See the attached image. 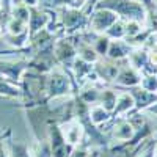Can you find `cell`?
<instances>
[{"label":"cell","instance_id":"1","mask_svg":"<svg viewBox=\"0 0 157 157\" xmlns=\"http://www.w3.org/2000/svg\"><path fill=\"white\" fill-rule=\"evenodd\" d=\"M93 8H105L116 13L123 21H138L145 22L148 17V10L140 0H96L91 5Z\"/></svg>","mask_w":157,"mask_h":157},{"label":"cell","instance_id":"2","mask_svg":"<svg viewBox=\"0 0 157 157\" xmlns=\"http://www.w3.org/2000/svg\"><path fill=\"white\" fill-rule=\"evenodd\" d=\"M58 22L66 35H80L88 30V14L78 6L63 5L58 10Z\"/></svg>","mask_w":157,"mask_h":157},{"label":"cell","instance_id":"3","mask_svg":"<svg viewBox=\"0 0 157 157\" xmlns=\"http://www.w3.org/2000/svg\"><path fill=\"white\" fill-rule=\"evenodd\" d=\"M72 93L71 77L63 66L57 64L46 74V96L50 99L68 98Z\"/></svg>","mask_w":157,"mask_h":157},{"label":"cell","instance_id":"4","mask_svg":"<svg viewBox=\"0 0 157 157\" xmlns=\"http://www.w3.org/2000/svg\"><path fill=\"white\" fill-rule=\"evenodd\" d=\"M52 54L60 66L71 68L72 61L77 58V44L72 43L71 36L55 38L54 44H52Z\"/></svg>","mask_w":157,"mask_h":157},{"label":"cell","instance_id":"5","mask_svg":"<svg viewBox=\"0 0 157 157\" xmlns=\"http://www.w3.org/2000/svg\"><path fill=\"white\" fill-rule=\"evenodd\" d=\"M120 19L116 13L105 8H93L88 14V32L91 33H105L112 25Z\"/></svg>","mask_w":157,"mask_h":157},{"label":"cell","instance_id":"6","mask_svg":"<svg viewBox=\"0 0 157 157\" xmlns=\"http://www.w3.org/2000/svg\"><path fill=\"white\" fill-rule=\"evenodd\" d=\"M29 71V60L22 58H0V75H3L13 82H22L24 74Z\"/></svg>","mask_w":157,"mask_h":157},{"label":"cell","instance_id":"7","mask_svg":"<svg viewBox=\"0 0 157 157\" xmlns=\"http://www.w3.org/2000/svg\"><path fill=\"white\" fill-rule=\"evenodd\" d=\"M60 129H61V134L64 137V141L71 148L82 145L83 137H85V126L80 120H69L66 123H61Z\"/></svg>","mask_w":157,"mask_h":157},{"label":"cell","instance_id":"8","mask_svg":"<svg viewBox=\"0 0 157 157\" xmlns=\"http://www.w3.org/2000/svg\"><path fill=\"white\" fill-rule=\"evenodd\" d=\"M135 134H137L135 127L132 126V123H130L129 120H126V118H120V120H116L112 124V127H110V135L118 143H129V141H132L135 138Z\"/></svg>","mask_w":157,"mask_h":157},{"label":"cell","instance_id":"9","mask_svg":"<svg viewBox=\"0 0 157 157\" xmlns=\"http://www.w3.org/2000/svg\"><path fill=\"white\" fill-rule=\"evenodd\" d=\"M141 75L143 74L140 71L134 69L132 66H129L127 61H126L124 66H120V72H118V75H116L113 83H116L118 86H123V88H129L130 90V88H135V86L140 85Z\"/></svg>","mask_w":157,"mask_h":157},{"label":"cell","instance_id":"10","mask_svg":"<svg viewBox=\"0 0 157 157\" xmlns=\"http://www.w3.org/2000/svg\"><path fill=\"white\" fill-rule=\"evenodd\" d=\"M49 25H50L49 11L39 8V6L30 8V19H29V33H30V36H33L35 33L47 29Z\"/></svg>","mask_w":157,"mask_h":157},{"label":"cell","instance_id":"11","mask_svg":"<svg viewBox=\"0 0 157 157\" xmlns=\"http://www.w3.org/2000/svg\"><path fill=\"white\" fill-rule=\"evenodd\" d=\"M94 71L101 82H115L120 72V64L118 61H112L109 58H101L98 63H94Z\"/></svg>","mask_w":157,"mask_h":157},{"label":"cell","instance_id":"12","mask_svg":"<svg viewBox=\"0 0 157 157\" xmlns=\"http://www.w3.org/2000/svg\"><path fill=\"white\" fill-rule=\"evenodd\" d=\"M127 64L132 66L134 69L140 71L141 74L146 71V66H149V52L143 47H134L132 50L129 52V55L126 58Z\"/></svg>","mask_w":157,"mask_h":157},{"label":"cell","instance_id":"13","mask_svg":"<svg viewBox=\"0 0 157 157\" xmlns=\"http://www.w3.org/2000/svg\"><path fill=\"white\" fill-rule=\"evenodd\" d=\"M130 93H132V96H134L135 110L137 112H145L146 109H149L152 104L157 101V94L155 93H151V91L143 90L140 85L135 86V88H130Z\"/></svg>","mask_w":157,"mask_h":157},{"label":"cell","instance_id":"14","mask_svg":"<svg viewBox=\"0 0 157 157\" xmlns=\"http://www.w3.org/2000/svg\"><path fill=\"white\" fill-rule=\"evenodd\" d=\"M130 50H132V47L127 44L126 39H112L105 58H109L112 61H118V63H120V61H126V58H127Z\"/></svg>","mask_w":157,"mask_h":157},{"label":"cell","instance_id":"15","mask_svg":"<svg viewBox=\"0 0 157 157\" xmlns=\"http://www.w3.org/2000/svg\"><path fill=\"white\" fill-rule=\"evenodd\" d=\"M132 110H135V101H134L132 93H130V91L118 93L113 116H123V115H127L129 112H132Z\"/></svg>","mask_w":157,"mask_h":157},{"label":"cell","instance_id":"16","mask_svg":"<svg viewBox=\"0 0 157 157\" xmlns=\"http://www.w3.org/2000/svg\"><path fill=\"white\" fill-rule=\"evenodd\" d=\"M99 96L101 88L98 86V83H85V86L78 91V101L83 102L86 107L99 104Z\"/></svg>","mask_w":157,"mask_h":157},{"label":"cell","instance_id":"17","mask_svg":"<svg viewBox=\"0 0 157 157\" xmlns=\"http://www.w3.org/2000/svg\"><path fill=\"white\" fill-rule=\"evenodd\" d=\"M91 36L88 39H85V41H88L91 46H93V49L96 50V54L101 57V58H105L107 57V52H109V47H110V41L112 39L105 35V33H91L88 32Z\"/></svg>","mask_w":157,"mask_h":157},{"label":"cell","instance_id":"18","mask_svg":"<svg viewBox=\"0 0 157 157\" xmlns=\"http://www.w3.org/2000/svg\"><path fill=\"white\" fill-rule=\"evenodd\" d=\"M112 113L107 112L105 109H104L102 105H99V104H96V105H91L88 107V121L93 124L94 127H99L102 124H105L112 120Z\"/></svg>","mask_w":157,"mask_h":157},{"label":"cell","instance_id":"19","mask_svg":"<svg viewBox=\"0 0 157 157\" xmlns=\"http://www.w3.org/2000/svg\"><path fill=\"white\" fill-rule=\"evenodd\" d=\"M22 94H24L22 86L19 83L10 80V78H6L3 75H0V96L16 99V98H21Z\"/></svg>","mask_w":157,"mask_h":157},{"label":"cell","instance_id":"20","mask_svg":"<svg viewBox=\"0 0 157 157\" xmlns=\"http://www.w3.org/2000/svg\"><path fill=\"white\" fill-rule=\"evenodd\" d=\"M75 44H77V57L80 60H83L90 64H94L101 60V57L96 54V50L93 49V46L88 41H80V43L77 41Z\"/></svg>","mask_w":157,"mask_h":157},{"label":"cell","instance_id":"21","mask_svg":"<svg viewBox=\"0 0 157 157\" xmlns=\"http://www.w3.org/2000/svg\"><path fill=\"white\" fill-rule=\"evenodd\" d=\"M71 71L74 72V77L77 80H88L90 74L94 71V64H90L77 57L71 64Z\"/></svg>","mask_w":157,"mask_h":157},{"label":"cell","instance_id":"22","mask_svg":"<svg viewBox=\"0 0 157 157\" xmlns=\"http://www.w3.org/2000/svg\"><path fill=\"white\" fill-rule=\"evenodd\" d=\"M8 14L14 19H19L22 22H25L29 25V19H30V8L25 6L24 3H21L19 0L16 2H10L8 3Z\"/></svg>","mask_w":157,"mask_h":157},{"label":"cell","instance_id":"23","mask_svg":"<svg viewBox=\"0 0 157 157\" xmlns=\"http://www.w3.org/2000/svg\"><path fill=\"white\" fill-rule=\"evenodd\" d=\"M116 98H118V93H116L113 88L104 86V88H101L99 105H102L107 112H110L113 115V110H115V105H116Z\"/></svg>","mask_w":157,"mask_h":157},{"label":"cell","instance_id":"24","mask_svg":"<svg viewBox=\"0 0 157 157\" xmlns=\"http://www.w3.org/2000/svg\"><path fill=\"white\" fill-rule=\"evenodd\" d=\"M3 41L6 43L8 47L21 50V49L29 46V43H30V33L29 32H25L22 35H8V33H5L3 35Z\"/></svg>","mask_w":157,"mask_h":157},{"label":"cell","instance_id":"25","mask_svg":"<svg viewBox=\"0 0 157 157\" xmlns=\"http://www.w3.org/2000/svg\"><path fill=\"white\" fill-rule=\"evenodd\" d=\"M25 32H29L27 24L19 21V19H14V17L8 16V19L5 22V33H8V35H22Z\"/></svg>","mask_w":157,"mask_h":157},{"label":"cell","instance_id":"26","mask_svg":"<svg viewBox=\"0 0 157 157\" xmlns=\"http://www.w3.org/2000/svg\"><path fill=\"white\" fill-rule=\"evenodd\" d=\"M8 151H10V157H33L30 152V146H27L25 143H19V141H13L8 140Z\"/></svg>","mask_w":157,"mask_h":157},{"label":"cell","instance_id":"27","mask_svg":"<svg viewBox=\"0 0 157 157\" xmlns=\"http://www.w3.org/2000/svg\"><path fill=\"white\" fill-rule=\"evenodd\" d=\"M30 152L33 157H52V149L47 137L43 140H36V143L30 148Z\"/></svg>","mask_w":157,"mask_h":157},{"label":"cell","instance_id":"28","mask_svg":"<svg viewBox=\"0 0 157 157\" xmlns=\"http://www.w3.org/2000/svg\"><path fill=\"white\" fill-rule=\"evenodd\" d=\"M105 35L110 39H126V22L123 19H118L105 32Z\"/></svg>","mask_w":157,"mask_h":157},{"label":"cell","instance_id":"29","mask_svg":"<svg viewBox=\"0 0 157 157\" xmlns=\"http://www.w3.org/2000/svg\"><path fill=\"white\" fill-rule=\"evenodd\" d=\"M124 22H126V39L135 38L145 30L143 29V22H138V21H124Z\"/></svg>","mask_w":157,"mask_h":157},{"label":"cell","instance_id":"30","mask_svg":"<svg viewBox=\"0 0 157 157\" xmlns=\"http://www.w3.org/2000/svg\"><path fill=\"white\" fill-rule=\"evenodd\" d=\"M140 86L146 91H151V93L157 94V77L155 74H143L141 75V82Z\"/></svg>","mask_w":157,"mask_h":157},{"label":"cell","instance_id":"31","mask_svg":"<svg viewBox=\"0 0 157 157\" xmlns=\"http://www.w3.org/2000/svg\"><path fill=\"white\" fill-rule=\"evenodd\" d=\"M68 157H90V151H88V148L78 145V146H75V148L71 149V152H69Z\"/></svg>","mask_w":157,"mask_h":157},{"label":"cell","instance_id":"32","mask_svg":"<svg viewBox=\"0 0 157 157\" xmlns=\"http://www.w3.org/2000/svg\"><path fill=\"white\" fill-rule=\"evenodd\" d=\"M155 155V143H151L146 148H143L137 157H154Z\"/></svg>","mask_w":157,"mask_h":157},{"label":"cell","instance_id":"33","mask_svg":"<svg viewBox=\"0 0 157 157\" xmlns=\"http://www.w3.org/2000/svg\"><path fill=\"white\" fill-rule=\"evenodd\" d=\"M0 157H10V151H8V145L5 137L0 138Z\"/></svg>","mask_w":157,"mask_h":157},{"label":"cell","instance_id":"34","mask_svg":"<svg viewBox=\"0 0 157 157\" xmlns=\"http://www.w3.org/2000/svg\"><path fill=\"white\" fill-rule=\"evenodd\" d=\"M21 3H24L25 6H29V8H35V6H39V2L41 0H19Z\"/></svg>","mask_w":157,"mask_h":157},{"label":"cell","instance_id":"35","mask_svg":"<svg viewBox=\"0 0 157 157\" xmlns=\"http://www.w3.org/2000/svg\"><path fill=\"white\" fill-rule=\"evenodd\" d=\"M140 2L145 5V8L148 10V13H151L152 8H154V5H155V0H140Z\"/></svg>","mask_w":157,"mask_h":157},{"label":"cell","instance_id":"36","mask_svg":"<svg viewBox=\"0 0 157 157\" xmlns=\"http://www.w3.org/2000/svg\"><path fill=\"white\" fill-rule=\"evenodd\" d=\"M145 113H148V115H154V116H157V101L152 104V105L149 107V109H146L145 110Z\"/></svg>","mask_w":157,"mask_h":157},{"label":"cell","instance_id":"37","mask_svg":"<svg viewBox=\"0 0 157 157\" xmlns=\"http://www.w3.org/2000/svg\"><path fill=\"white\" fill-rule=\"evenodd\" d=\"M151 13H152V17H154V21L157 22V5H155V8H152V11H151Z\"/></svg>","mask_w":157,"mask_h":157},{"label":"cell","instance_id":"38","mask_svg":"<svg viewBox=\"0 0 157 157\" xmlns=\"http://www.w3.org/2000/svg\"><path fill=\"white\" fill-rule=\"evenodd\" d=\"M2 13H3V6H2V5H0V14H2Z\"/></svg>","mask_w":157,"mask_h":157},{"label":"cell","instance_id":"39","mask_svg":"<svg viewBox=\"0 0 157 157\" xmlns=\"http://www.w3.org/2000/svg\"><path fill=\"white\" fill-rule=\"evenodd\" d=\"M154 157H157V143H155V155Z\"/></svg>","mask_w":157,"mask_h":157},{"label":"cell","instance_id":"40","mask_svg":"<svg viewBox=\"0 0 157 157\" xmlns=\"http://www.w3.org/2000/svg\"><path fill=\"white\" fill-rule=\"evenodd\" d=\"M0 35H2V24H0Z\"/></svg>","mask_w":157,"mask_h":157},{"label":"cell","instance_id":"41","mask_svg":"<svg viewBox=\"0 0 157 157\" xmlns=\"http://www.w3.org/2000/svg\"><path fill=\"white\" fill-rule=\"evenodd\" d=\"M155 77H157V69H155Z\"/></svg>","mask_w":157,"mask_h":157},{"label":"cell","instance_id":"42","mask_svg":"<svg viewBox=\"0 0 157 157\" xmlns=\"http://www.w3.org/2000/svg\"><path fill=\"white\" fill-rule=\"evenodd\" d=\"M155 5H157V0H155Z\"/></svg>","mask_w":157,"mask_h":157}]
</instances>
